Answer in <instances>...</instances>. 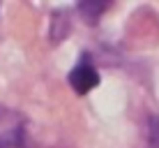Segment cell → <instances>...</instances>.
Segmentation results:
<instances>
[{"mask_svg": "<svg viewBox=\"0 0 159 148\" xmlns=\"http://www.w3.org/2000/svg\"><path fill=\"white\" fill-rule=\"evenodd\" d=\"M25 136V120L16 109L0 104V148H19Z\"/></svg>", "mask_w": 159, "mask_h": 148, "instance_id": "6da1fadb", "label": "cell"}, {"mask_svg": "<svg viewBox=\"0 0 159 148\" xmlns=\"http://www.w3.org/2000/svg\"><path fill=\"white\" fill-rule=\"evenodd\" d=\"M69 86L74 88L76 95H88L92 88L99 86V72H97L95 63L88 53H81V60L74 65V69L67 76Z\"/></svg>", "mask_w": 159, "mask_h": 148, "instance_id": "7a4b0ae2", "label": "cell"}, {"mask_svg": "<svg viewBox=\"0 0 159 148\" xmlns=\"http://www.w3.org/2000/svg\"><path fill=\"white\" fill-rule=\"evenodd\" d=\"M69 30H72V19H69V12H67V9H58V12H53V19H51V32H48L53 44L62 42L65 37L69 35Z\"/></svg>", "mask_w": 159, "mask_h": 148, "instance_id": "3957f363", "label": "cell"}, {"mask_svg": "<svg viewBox=\"0 0 159 148\" xmlns=\"http://www.w3.org/2000/svg\"><path fill=\"white\" fill-rule=\"evenodd\" d=\"M76 9H79V14L83 16L85 23L95 26L97 21H99V16L108 9V5H106V2H81Z\"/></svg>", "mask_w": 159, "mask_h": 148, "instance_id": "277c9868", "label": "cell"}, {"mask_svg": "<svg viewBox=\"0 0 159 148\" xmlns=\"http://www.w3.org/2000/svg\"><path fill=\"white\" fill-rule=\"evenodd\" d=\"M150 146L159 148V118L157 116L150 118Z\"/></svg>", "mask_w": 159, "mask_h": 148, "instance_id": "5b68a950", "label": "cell"}]
</instances>
